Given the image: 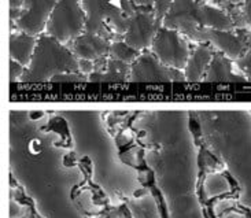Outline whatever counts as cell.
I'll return each instance as SVG.
<instances>
[{"label":"cell","mask_w":251,"mask_h":218,"mask_svg":"<svg viewBox=\"0 0 251 218\" xmlns=\"http://www.w3.org/2000/svg\"><path fill=\"white\" fill-rule=\"evenodd\" d=\"M85 33L99 34L109 41L124 40L129 18L137 6L130 0H82Z\"/></svg>","instance_id":"7a4b0ae2"},{"label":"cell","mask_w":251,"mask_h":218,"mask_svg":"<svg viewBox=\"0 0 251 218\" xmlns=\"http://www.w3.org/2000/svg\"><path fill=\"white\" fill-rule=\"evenodd\" d=\"M68 72H80L78 59L66 44L43 33L37 39L33 58L21 81L27 84L51 81L55 75Z\"/></svg>","instance_id":"6da1fadb"},{"label":"cell","mask_w":251,"mask_h":218,"mask_svg":"<svg viewBox=\"0 0 251 218\" xmlns=\"http://www.w3.org/2000/svg\"><path fill=\"white\" fill-rule=\"evenodd\" d=\"M88 81V75L82 74L80 72H68V73H61V74L55 75L54 78L50 82H85Z\"/></svg>","instance_id":"2e32d148"},{"label":"cell","mask_w":251,"mask_h":218,"mask_svg":"<svg viewBox=\"0 0 251 218\" xmlns=\"http://www.w3.org/2000/svg\"><path fill=\"white\" fill-rule=\"evenodd\" d=\"M37 36L24 33V32H11L10 34V59L18 62L22 66L27 68L33 58L34 49L37 46Z\"/></svg>","instance_id":"8fae6325"},{"label":"cell","mask_w":251,"mask_h":218,"mask_svg":"<svg viewBox=\"0 0 251 218\" xmlns=\"http://www.w3.org/2000/svg\"><path fill=\"white\" fill-rule=\"evenodd\" d=\"M130 65L110 58L107 59V66L103 72H94L88 75L91 82H125L129 81Z\"/></svg>","instance_id":"5bb4252c"},{"label":"cell","mask_w":251,"mask_h":218,"mask_svg":"<svg viewBox=\"0 0 251 218\" xmlns=\"http://www.w3.org/2000/svg\"><path fill=\"white\" fill-rule=\"evenodd\" d=\"M162 22L156 20L154 7H137L135 14L129 18L128 29L124 41L137 51L150 49Z\"/></svg>","instance_id":"8992f818"},{"label":"cell","mask_w":251,"mask_h":218,"mask_svg":"<svg viewBox=\"0 0 251 218\" xmlns=\"http://www.w3.org/2000/svg\"><path fill=\"white\" fill-rule=\"evenodd\" d=\"M85 32L82 0H58L48 20L46 33L63 44H69Z\"/></svg>","instance_id":"3957f363"},{"label":"cell","mask_w":251,"mask_h":218,"mask_svg":"<svg viewBox=\"0 0 251 218\" xmlns=\"http://www.w3.org/2000/svg\"><path fill=\"white\" fill-rule=\"evenodd\" d=\"M214 54H216V48L210 43L194 44L188 62L184 69L185 80L190 82L203 81L204 74L210 66Z\"/></svg>","instance_id":"30bf717a"},{"label":"cell","mask_w":251,"mask_h":218,"mask_svg":"<svg viewBox=\"0 0 251 218\" xmlns=\"http://www.w3.org/2000/svg\"><path fill=\"white\" fill-rule=\"evenodd\" d=\"M140 54H142L140 51H137L135 48L128 46L124 40L111 41V44H110V58L124 62V63H128V65H132L140 56Z\"/></svg>","instance_id":"9a60e30c"},{"label":"cell","mask_w":251,"mask_h":218,"mask_svg":"<svg viewBox=\"0 0 251 218\" xmlns=\"http://www.w3.org/2000/svg\"><path fill=\"white\" fill-rule=\"evenodd\" d=\"M110 44H111V41L99 36V34L84 32L66 46L70 48V51L75 55L77 59H87V61L96 62L102 58L109 56Z\"/></svg>","instance_id":"9c48e42d"},{"label":"cell","mask_w":251,"mask_h":218,"mask_svg":"<svg viewBox=\"0 0 251 218\" xmlns=\"http://www.w3.org/2000/svg\"><path fill=\"white\" fill-rule=\"evenodd\" d=\"M236 65H238L239 70L243 72V75L247 77L249 80H251V40L250 46H249V49L240 59L236 61Z\"/></svg>","instance_id":"e0dca14e"},{"label":"cell","mask_w":251,"mask_h":218,"mask_svg":"<svg viewBox=\"0 0 251 218\" xmlns=\"http://www.w3.org/2000/svg\"><path fill=\"white\" fill-rule=\"evenodd\" d=\"M243 4L245 0H211L210 4H214V6H218V4Z\"/></svg>","instance_id":"7402d4cb"},{"label":"cell","mask_w":251,"mask_h":218,"mask_svg":"<svg viewBox=\"0 0 251 218\" xmlns=\"http://www.w3.org/2000/svg\"><path fill=\"white\" fill-rule=\"evenodd\" d=\"M199 24L206 29L213 30H235L231 18L221 8L213 6L210 3H201L198 10Z\"/></svg>","instance_id":"4fadbf2b"},{"label":"cell","mask_w":251,"mask_h":218,"mask_svg":"<svg viewBox=\"0 0 251 218\" xmlns=\"http://www.w3.org/2000/svg\"><path fill=\"white\" fill-rule=\"evenodd\" d=\"M173 1H175V0H156L155 4H154V11H155L156 20L159 21V22H162L163 21L165 15L169 11V8Z\"/></svg>","instance_id":"d6986e66"},{"label":"cell","mask_w":251,"mask_h":218,"mask_svg":"<svg viewBox=\"0 0 251 218\" xmlns=\"http://www.w3.org/2000/svg\"><path fill=\"white\" fill-rule=\"evenodd\" d=\"M78 69H80V73H82V74H92L95 72V62L87 61V59H78Z\"/></svg>","instance_id":"ffe728a7"},{"label":"cell","mask_w":251,"mask_h":218,"mask_svg":"<svg viewBox=\"0 0 251 218\" xmlns=\"http://www.w3.org/2000/svg\"><path fill=\"white\" fill-rule=\"evenodd\" d=\"M245 80V75L233 72V61L218 51H216L213 56V61L203 78V81L207 82H238Z\"/></svg>","instance_id":"7c38bea8"},{"label":"cell","mask_w":251,"mask_h":218,"mask_svg":"<svg viewBox=\"0 0 251 218\" xmlns=\"http://www.w3.org/2000/svg\"><path fill=\"white\" fill-rule=\"evenodd\" d=\"M137 7H154L156 0H130Z\"/></svg>","instance_id":"44dd1931"},{"label":"cell","mask_w":251,"mask_h":218,"mask_svg":"<svg viewBox=\"0 0 251 218\" xmlns=\"http://www.w3.org/2000/svg\"><path fill=\"white\" fill-rule=\"evenodd\" d=\"M198 10V0H175L163 18L162 26L175 29L194 44L207 43L209 29L199 24Z\"/></svg>","instance_id":"277c9868"},{"label":"cell","mask_w":251,"mask_h":218,"mask_svg":"<svg viewBox=\"0 0 251 218\" xmlns=\"http://www.w3.org/2000/svg\"><path fill=\"white\" fill-rule=\"evenodd\" d=\"M191 41L175 29L162 26L156 33L150 51L163 65L169 68L184 70L191 55Z\"/></svg>","instance_id":"5b68a950"},{"label":"cell","mask_w":251,"mask_h":218,"mask_svg":"<svg viewBox=\"0 0 251 218\" xmlns=\"http://www.w3.org/2000/svg\"><path fill=\"white\" fill-rule=\"evenodd\" d=\"M129 81L132 82H184V70L163 65L150 49L143 51L140 56L130 65Z\"/></svg>","instance_id":"52a82bcc"},{"label":"cell","mask_w":251,"mask_h":218,"mask_svg":"<svg viewBox=\"0 0 251 218\" xmlns=\"http://www.w3.org/2000/svg\"><path fill=\"white\" fill-rule=\"evenodd\" d=\"M56 3L58 0H22V11L18 21L14 24L15 30L37 37L46 33L48 20Z\"/></svg>","instance_id":"ba28073f"},{"label":"cell","mask_w":251,"mask_h":218,"mask_svg":"<svg viewBox=\"0 0 251 218\" xmlns=\"http://www.w3.org/2000/svg\"><path fill=\"white\" fill-rule=\"evenodd\" d=\"M245 13L246 17H247V22H249V27H250L251 30V0H245Z\"/></svg>","instance_id":"603a6c76"},{"label":"cell","mask_w":251,"mask_h":218,"mask_svg":"<svg viewBox=\"0 0 251 218\" xmlns=\"http://www.w3.org/2000/svg\"><path fill=\"white\" fill-rule=\"evenodd\" d=\"M25 69L26 68L22 66L21 63L13 61V59H10V81H11V84L22 80L24 73H25Z\"/></svg>","instance_id":"ac0fdd59"}]
</instances>
